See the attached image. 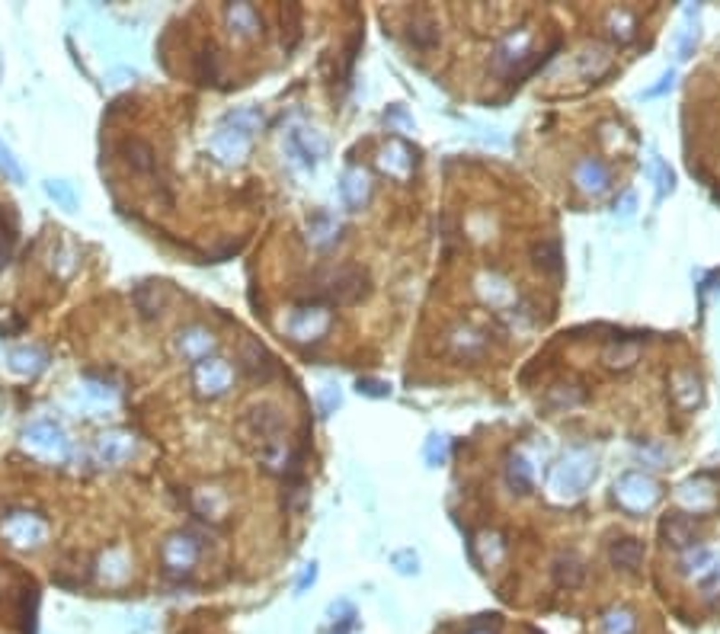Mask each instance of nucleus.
<instances>
[{"instance_id": "nucleus-1", "label": "nucleus", "mask_w": 720, "mask_h": 634, "mask_svg": "<svg viewBox=\"0 0 720 634\" xmlns=\"http://www.w3.org/2000/svg\"><path fill=\"white\" fill-rule=\"evenodd\" d=\"M256 125H260L256 109H237V113L224 116L221 129L212 138V154L221 164H240L244 154L250 151V138H253Z\"/></svg>"}, {"instance_id": "nucleus-2", "label": "nucleus", "mask_w": 720, "mask_h": 634, "mask_svg": "<svg viewBox=\"0 0 720 634\" xmlns=\"http://www.w3.org/2000/svg\"><path fill=\"white\" fill-rule=\"evenodd\" d=\"M0 532H4V538H7L13 548H39L48 535L42 516L23 513V510H20V513H10L7 519H4V526H0Z\"/></svg>"}, {"instance_id": "nucleus-3", "label": "nucleus", "mask_w": 720, "mask_h": 634, "mask_svg": "<svg viewBox=\"0 0 720 634\" xmlns=\"http://www.w3.org/2000/svg\"><path fill=\"white\" fill-rule=\"evenodd\" d=\"M368 292V273L362 269H343L330 279V285L320 295V305H356Z\"/></svg>"}, {"instance_id": "nucleus-4", "label": "nucleus", "mask_w": 720, "mask_h": 634, "mask_svg": "<svg viewBox=\"0 0 720 634\" xmlns=\"http://www.w3.org/2000/svg\"><path fill=\"white\" fill-rule=\"evenodd\" d=\"M23 439L26 445H29L32 452H39V455H48V458L68 455V436H64L61 426L52 423V420H36V423H29Z\"/></svg>"}, {"instance_id": "nucleus-5", "label": "nucleus", "mask_w": 720, "mask_h": 634, "mask_svg": "<svg viewBox=\"0 0 720 634\" xmlns=\"http://www.w3.org/2000/svg\"><path fill=\"white\" fill-rule=\"evenodd\" d=\"M192 385H196V391H199L202 397H218V394H224L228 388H231V365L212 356V359L196 365V372H192Z\"/></svg>"}, {"instance_id": "nucleus-6", "label": "nucleus", "mask_w": 720, "mask_h": 634, "mask_svg": "<svg viewBox=\"0 0 720 634\" xmlns=\"http://www.w3.org/2000/svg\"><path fill=\"white\" fill-rule=\"evenodd\" d=\"M330 327V314L324 305H301L292 317H288V330L295 340H320Z\"/></svg>"}, {"instance_id": "nucleus-7", "label": "nucleus", "mask_w": 720, "mask_h": 634, "mask_svg": "<svg viewBox=\"0 0 720 634\" xmlns=\"http://www.w3.org/2000/svg\"><path fill=\"white\" fill-rule=\"evenodd\" d=\"M215 337L208 333L205 327H186L176 333V353L183 356L186 362H205L212 359V353H215Z\"/></svg>"}, {"instance_id": "nucleus-8", "label": "nucleus", "mask_w": 720, "mask_h": 634, "mask_svg": "<svg viewBox=\"0 0 720 634\" xmlns=\"http://www.w3.org/2000/svg\"><path fill=\"white\" fill-rule=\"evenodd\" d=\"M288 151L295 154V161L301 164L304 170H314L320 157H324V151H327V145H324V138H320L317 132L295 129L288 135Z\"/></svg>"}, {"instance_id": "nucleus-9", "label": "nucleus", "mask_w": 720, "mask_h": 634, "mask_svg": "<svg viewBox=\"0 0 720 634\" xmlns=\"http://www.w3.org/2000/svg\"><path fill=\"white\" fill-rule=\"evenodd\" d=\"M196 561H199V545H196L189 535H173L167 545H164V564H167V570H173V574H186V570H192Z\"/></svg>"}, {"instance_id": "nucleus-10", "label": "nucleus", "mask_w": 720, "mask_h": 634, "mask_svg": "<svg viewBox=\"0 0 720 634\" xmlns=\"http://www.w3.org/2000/svg\"><path fill=\"white\" fill-rule=\"evenodd\" d=\"M247 423H250V429H253L260 439H266V442H276L279 439V433H282V417H279V410L276 407H269V404H263V407H253L247 413Z\"/></svg>"}, {"instance_id": "nucleus-11", "label": "nucleus", "mask_w": 720, "mask_h": 634, "mask_svg": "<svg viewBox=\"0 0 720 634\" xmlns=\"http://www.w3.org/2000/svg\"><path fill=\"white\" fill-rule=\"evenodd\" d=\"M340 196L349 209H362L368 202V177L362 170H346L343 180H340Z\"/></svg>"}, {"instance_id": "nucleus-12", "label": "nucleus", "mask_w": 720, "mask_h": 634, "mask_svg": "<svg viewBox=\"0 0 720 634\" xmlns=\"http://www.w3.org/2000/svg\"><path fill=\"white\" fill-rule=\"evenodd\" d=\"M122 157H125V164L135 173H151L154 170V148L144 141V138H128L125 145H122Z\"/></svg>"}, {"instance_id": "nucleus-13", "label": "nucleus", "mask_w": 720, "mask_h": 634, "mask_svg": "<svg viewBox=\"0 0 720 634\" xmlns=\"http://www.w3.org/2000/svg\"><path fill=\"white\" fill-rule=\"evenodd\" d=\"M228 26H231L234 36L250 39V36L260 33V17H256V10L250 4H231L228 7Z\"/></svg>"}, {"instance_id": "nucleus-14", "label": "nucleus", "mask_w": 720, "mask_h": 634, "mask_svg": "<svg viewBox=\"0 0 720 634\" xmlns=\"http://www.w3.org/2000/svg\"><path fill=\"white\" fill-rule=\"evenodd\" d=\"M45 349H39V346H23V349H13L10 353V369L16 372V375H39L42 369H45Z\"/></svg>"}, {"instance_id": "nucleus-15", "label": "nucleus", "mask_w": 720, "mask_h": 634, "mask_svg": "<svg viewBox=\"0 0 720 634\" xmlns=\"http://www.w3.org/2000/svg\"><path fill=\"white\" fill-rule=\"evenodd\" d=\"M608 554H612V564H615V567L634 574V570L640 567V561H644V545H640L637 538H618Z\"/></svg>"}, {"instance_id": "nucleus-16", "label": "nucleus", "mask_w": 720, "mask_h": 634, "mask_svg": "<svg viewBox=\"0 0 720 634\" xmlns=\"http://www.w3.org/2000/svg\"><path fill=\"white\" fill-rule=\"evenodd\" d=\"M132 449H135L132 436H122V433L103 436V442H100V461H103V465H122V461L132 458Z\"/></svg>"}, {"instance_id": "nucleus-17", "label": "nucleus", "mask_w": 720, "mask_h": 634, "mask_svg": "<svg viewBox=\"0 0 720 634\" xmlns=\"http://www.w3.org/2000/svg\"><path fill=\"white\" fill-rule=\"evenodd\" d=\"M663 535L669 538V545H676V548L695 545V526H692L682 513L669 516V519L663 522Z\"/></svg>"}, {"instance_id": "nucleus-18", "label": "nucleus", "mask_w": 720, "mask_h": 634, "mask_svg": "<svg viewBox=\"0 0 720 634\" xmlns=\"http://www.w3.org/2000/svg\"><path fill=\"white\" fill-rule=\"evenodd\" d=\"M586 577V567L580 561H576L573 554H567V558H557V564H554V580H557V586H567V590H573V586H580Z\"/></svg>"}, {"instance_id": "nucleus-19", "label": "nucleus", "mask_w": 720, "mask_h": 634, "mask_svg": "<svg viewBox=\"0 0 720 634\" xmlns=\"http://www.w3.org/2000/svg\"><path fill=\"white\" fill-rule=\"evenodd\" d=\"M240 365L250 372V375H260V378H266L272 372V365H269V356L263 353V346H256V343H250L247 349H244V356H240Z\"/></svg>"}, {"instance_id": "nucleus-20", "label": "nucleus", "mask_w": 720, "mask_h": 634, "mask_svg": "<svg viewBox=\"0 0 720 634\" xmlns=\"http://www.w3.org/2000/svg\"><path fill=\"white\" fill-rule=\"evenodd\" d=\"M410 42L420 52H429L439 42V29H436L432 20H416V23H410Z\"/></svg>"}, {"instance_id": "nucleus-21", "label": "nucleus", "mask_w": 720, "mask_h": 634, "mask_svg": "<svg viewBox=\"0 0 720 634\" xmlns=\"http://www.w3.org/2000/svg\"><path fill=\"white\" fill-rule=\"evenodd\" d=\"M580 186L589 189V193H602V189L608 186L605 167H602L599 161H586L583 167H580Z\"/></svg>"}, {"instance_id": "nucleus-22", "label": "nucleus", "mask_w": 720, "mask_h": 634, "mask_svg": "<svg viewBox=\"0 0 720 634\" xmlns=\"http://www.w3.org/2000/svg\"><path fill=\"white\" fill-rule=\"evenodd\" d=\"M535 266L544 269V273L557 276L560 273V247L554 241H541L535 244Z\"/></svg>"}, {"instance_id": "nucleus-23", "label": "nucleus", "mask_w": 720, "mask_h": 634, "mask_svg": "<svg viewBox=\"0 0 720 634\" xmlns=\"http://www.w3.org/2000/svg\"><path fill=\"white\" fill-rule=\"evenodd\" d=\"M45 193L52 196V199L61 205V209H77V193H74V186L71 183H64V180H48L45 183Z\"/></svg>"}, {"instance_id": "nucleus-24", "label": "nucleus", "mask_w": 720, "mask_h": 634, "mask_svg": "<svg viewBox=\"0 0 720 634\" xmlns=\"http://www.w3.org/2000/svg\"><path fill=\"white\" fill-rule=\"evenodd\" d=\"M506 481H509V487H516L519 494H528L532 490V474H528V465L522 461V458H512L509 468H506Z\"/></svg>"}, {"instance_id": "nucleus-25", "label": "nucleus", "mask_w": 720, "mask_h": 634, "mask_svg": "<svg viewBox=\"0 0 720 634\" xmlns=\"http://www.w3.org/2000/svg\"><path fill=\"white\" fill-rule=\"evenodd\" d=\"M0 170H4V177H10L13 183H23V167H20V161H16L13 151H10L4 141H0Z\"/></svg>"}, {"instance_id": "nucleus-26", "label": "nucleus", "mask_w": 720, "mask_h": 634, "mask_svg": "<svg viewBox=\"0 0 720 634\" xmlns=\"http://www.w3.org/2000/svg\"><path fill=\"white\" fill-rule=\"evenodd\" d=\"M356 391L365 394V397H388L391 385H388V381H378V378H359V381H356Z\"/></svg>"}, {"instance_id": "nucleus-27", "label": "nucleus", "mask_w": 720, "mask_h": 634, "mask_svg": "<svg viewBox=\"0 0 720 634\" xmlns=\"http://www.w3.org/2000/svg\"><path fill=\"white\" fill-rule=\"evenodd\" d=\"M634 631V618L628 612H612L605 622V634H631Z\"/></svg>"}, {"instance_id": "nucleus-28", "label": "nucleus", "mask_w": 720, "mask_h": 634, "mask_svg": "<svg viewBox=\"0 0 720 634\" xmlns=\"http://www.w3.org/2000/svg\"><path fill=\"white\" fill-rule=\"evenodd\" d=\"M327 615H330V622H333V625H352V618H356V609H352V606H349V602H346V599H340V602H330Z\"/></svg>"}, {"instance_id": "nucleus-29", "label": "nucleus", "mask_w": 720, "mask_h": 634, "mask_svg": "<svg viewBox=\"0 0 720 634\" xmlns=\"http://www.w3.org/2000/svg\"><path fill=\"white\" fill-rule=\"evenodd\" d=\"M426 455H429L432 465H439L442 458H445V439L442 436H429V445H426Z\"/></svg>"}, {"instance_id": "nucleus-30", "label": "nucleus", "mask_w": 720, "mask_h": 634, "mask_svg": "<svg viewBox=\"0 0 720 634\" xmlns=\"http://www.w3.org/2000/svg\"><path fill=\"white\" fill-rule=\"evenodd\" d=\"M333 407H340V391H336V388H327V391L320 394V417H327Z\"/></svg>"}, {"instance_id": "nucleus-31", "label": "nucleus", "mask_w": 720, "mask_h": 634, "mask_svg": "<svg viewBox=\"0 0 720 634\" xmlns=\"http://www.w3.org/2000/svg\"><path fill=\"white\" fill-rule=\"evenodd\" d=\"M314 580H317V564L311 561V564H308V567H304L301 580H298V586H295V590H298V596H301V593H308V586H314Z\"/></svg>"}, {"instance_id": "nucleus-32", "label": "nucleus", "mask_w": 720, "mask_h": 634, "mask_svg": "<svg viewBox=\"0 0 720 634\" xmlns=\"http://www.w3.org/2000/svg\"><path fill=\"white\" fill-rule=\"evenodd\" d=\"M394 564H397L400 574H413V570H416V554H410V551L394 554Z\"/></svg>"}, {"instance_id": "nucleus-33", "label": "nucleus", "mask_w": 720, "mask_h": 634, "mask_svg": "<svg viewBox=\"0 0 720 634\" xmlns=\"http://www.w3.org/2000/svg\"><path fill=\"white\" fill-rule=\"evenodd\" d=\"M468 634H493V631H490V628H484V625H471V631H468Z\"/></svg>"}, {"instance_id": "nucleus-34", "label": "nucleus", "mask_w": 720, "mask_h": 634, "mask_svg": "<svg viewBox=\"0 0 720 634\" xmlns=\"http://www.w3.org/2000/svg\"><path fill=\"white\" fill-rule=\"evenodd\" d=\"M4 263H7V253H0V266H4Z\"/></svg>"}]
</instances>
